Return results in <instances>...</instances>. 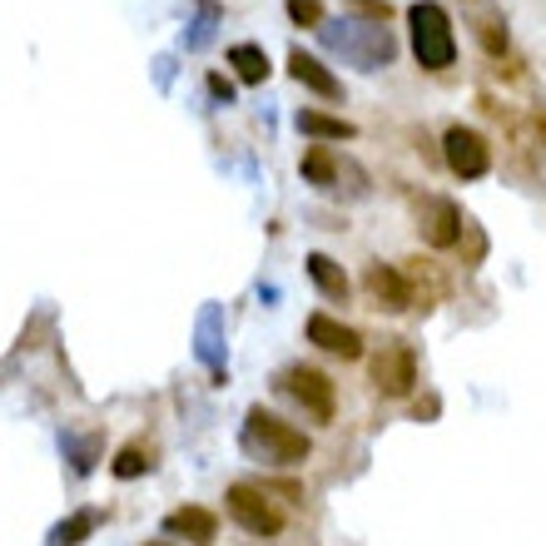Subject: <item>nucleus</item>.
<instances>
[{
    "label": "nucleus",
    "mask_w": 546,
    "mask_h": 546,
    "mask_svg": "<svg viewBox=\"0 0 546 546\" xmlns=\"http://www.w3.org/2000/svg\"><path fill=\"white\" fill-rule=\"evenodd\" d=\"M363 20H373V25H388V15H393V5L388 0H348Z\"/></svg>",
    "instance_id": "obj_22"
},
{
    "label": "nucleus",
    "mask_w": 546,
    "mask_h": 546,
    "mask_svg": "<svg viewBox=\"0 0 546 546\" xmlns=\"http://www.w3.org/2000/svg\"><path fill=\"white\" fill-rule=\"evenodd\" d=\"M412 25V55L422 70H447L457 60V35H452V15L437 0H417L408 10Z\"/></svg>",
    "instance_id": "obj_3"
},
{
    "label": "nucleus",
    "mask_w": 546,
    "mask_h": 546,
    "mask_svg": "<svg viewBox=\"0 0 546 546\" xmlns=\"http://www.w3.org/2000/svg\"><path fill=\"white\" fill-rule=\"evenodd\" d=\"M164 532H169V537H184V542H194V546H214L219 517H214L209 507H179V512L164 517Z\"/></svg>",
    "instance_id": "obj_11"
},
{
    "label": "nucleus",
    "mask_w": 546,
    "mask_h": 546,
    "mask_svg": "<svg viewBox=\"0 0 546 546\" xmlns=\"http://www.w3.org/2000/svg\"><path fill=\"white\" fill-rule=\"evenodd\" d=\"M229 65H234V75L244 80V85H264L269 80V55H264V45H234L229 50Z\"/></svg>",
    "instance_id": "obj_14"
},
{
    "label": "nucleus",
    "mask_w": 546,
    "mask_h": 546,
    "mask_svg": "<svg viewBox=\"0 0 546 546\" xmlns=\"http://www.w3.org/2000/svg\"><path fill=\"white\" fill-rule=\"evenodd\" d=\"M288 20L318 30V25H323V5H318V0H288Z\"/></svg>",
    "instance_id": "obj_20"
},
{
    "label": "nucleus",
    "mask_w": 546,
    "mask_h": 546,
    "mask_svg": "<svg viewBox=\"0 0 546 546\" xmlns=\"http://www.w3.org/2000/svg\"><path fill=\"white\" fill-rule=\"evenodd\" d=\"M298 130H303V135H313V139H353V135H358L348 120L323 115V110H303V115H298Z\"/></svg>",
    "instance_id": "obj_16"
},
{
    "label": "nucleus",
    "mask_w": 546,
    "mask_h": 546,
    "mask_svg": "<svg viewBox=\"0 0 546 546\" xmlns=\"http://www.w3.org/2000/svg\"><path fill=\"white\" fill-rule=\"evenodd\" d=\"M278 393H288L313 422H333L338 393H333V378H328V373H318V368H308V363H293V368L278 373Z\"/></svg>",
    "instance_id": "obj_4"
},
{
    "label": "nucleus",
    "mask_w": 546,
    "mask_h": 546,
    "mask_svg": "<svg viewBox=\"0 0 546 546\" xmlns=\"http://www.w3.org/2000/svg\"><path fill=\"white\" fill-rule=\"evenodd\" d=\"M373 388L383 398H408L412 388H417V353H412V343L388 338L378 348V358H373Z\"/></svg>",
    "instance_id": "obj_6"
},
{
    "label": "nucleus",
    "mask_w": 546,
    "mask_h": 546,
    "mask_svg": "<svg viewBox=\"0 0 546 546\" xmlns=\"http://www.w3.org/2000/svg\"><path fill=\"white\" fill-rule=\"evenodd\" d=\"M417 234H422V244H432V249H452V244L462 239V209H457L452 199L427 194V199L417 204Z\"/></svg>",
    "instance_id": "obj_8"
},
{
    "label": "nucleus",
    "mask_w": 546,
    "mask_h": 546,
    "mask_svg": "<svg viewBox=\"0 0 546 546\" xmlns=\"http://www.w3.org/2000/svg\"><path fill=\"white\" fill-rule=\"evenodd\" d=\"M209 90H214V95H219V100H224V105H229V100H234V85H229V80H224V75H209Z\"/></svg>",
    "instance_id": "obj_23"
},
{
    "label": "nucleus",
    "mask_w": 546,
    "mask_h": 546,
    "mask_svg": "<svg viewBox=\"0 0 546 546\" xmlns=\"http://www.w3.org/2000/svg\"><path fill=\"white\" fill-rule=\"evenodd\" d=\"M308 278L318 283V293H323V298H333V303H343V298H348V273L338 269L328 254H308Z\"/></svg>",
    "instance_id": "obj_13"
},
{
    "label": "nucleus",
    "mask_w": 546,
    "mask_h": 546,
    "mask_svg": "<svg viewBox=\"0 0 546 546\" xmlns=\"http://www.w3.org/2000/svg\"><path fill=\"white\" fill-rule=\"evenodd\" d=\"M318 40H323L333 55H343L353 70H383V65H393V55H398L393 30H388V25H373V20H323V25H318Z\"/></svg>",
    "instance_id": "obj_1"
},
{
    "label": "nucleus",
    "mask_w": 546,
    "mask_h": 546,
    "mask_svg": "<svg viewBox=\"0 0 546 546\" xmlns=\"http://www.w3.org/2000/svg\"><path fill=\"white\" fill-rule=\"evenodd\" d=\"M244 447L264 462H278V467H298L313 452L303 427H293V422H283L264 408H249V417H244Z\"/></svg>",
    "instance_id": "obj_2"
},
{
    "label": "nucleus",
    "mask_w": 546,
    "mask_h": 546,
    "mask_svg": "<svg viewBox=\"0 0 546 546\" xmlns=\"http://www.w3.org/2000/svg\"><path fill=\"white\" fill-rule=\"evenodd\" d=\"M363 283H368V298H373V308H383V313H403V308H412V303H417V298H412V283L398 269H393V264H373Z\"/></svg>",
    "instance_id": "obj_10"
},
{
    "label": "nucleus",
    "mask_w": 546,
    "mask_h": 546,
    "mask_svg": "<svg viewBox=\"0 0 546 546\" xmlns=\"http://www.w3.org/2000/svg\"><path fill=\"white\" fill-rule=\"evenodd\" d=\"M298 169H303V179H308L313 189H333V184H338V159H333L323 144H308Z\"/></svg>",
    "instance_id": "obj_15"
},
{
    "label": "nucleus",
    "mask_w": 546,
    "mask_h": 546,
    "mask_svg": "<svg viewBox=\"0 0 546 546\" xmlns=\"http://www.w3.org/2000/svg\"><path fill=\"white\" fill-rule=\"evenodd\" d=\"M154 462H149V447H139V442H130V447H120V457L110 462V472L120 477V482H135V477H144Z\"/></svg>",
    "instance_id": "obj_18"
},
{
    "label": "nucleus",
    "mask_w": 546,
    "mask_h": 546,
    "mask_svg": "<svg viewBox=\"0 0 546 546\" xmlns=\"http://www.w3.org/2000/svg\"><path fill=\"white\" fill-rule=\"evenodd\" d=\"M477 35H482L487 55H502V50H507V30H502V20H477Z\"/></svg>",
    "instance_id": "obj_21"
},
{
    "label": "nucleus",
    "mask_w": 546,
    "mask_h": 546,
    "mask_svg": "<svg viewBox=\"0 0 546 546\" xmlns=\"http://www.w3.org/2000/svg\"><path fill=\"white\" fill-rule=\"evenodd\" d=\"M224 507H229V517H234L249 537H278V532H283V512L269 502V492L254 487V482H234V487L224 492Z\"/></svg>",
    "instance_id": "obj_5"
},
{
    "label": "nucleus",
    "mask_w": 546,
    "mask_h": 546,
    "mask_svg": "<svg viewBox=\"0 0 546 546\" xmlns=\"http://www.w3.org/2000/svg\"><path fill=\"white\" fill-rule=\"evenodd\" d=\"M149 546H169V542H149Z\"/></svg>",
    "instance_id": "obj_24"
},
{
    "label": "nucleus",
    "mask_w": 546,
    "mask_h": 546,
    "mask_svg": "<svg viewBox=\"0 0 546 546\" xmlns=\"http://www.w3.org/2000/svg\"><path fill=\"white\" fill-rule=\"evenodd\" d=\"M442 159L457 179H482L492 169V144H487V135H477L467 125H452L442 135Z\"/></svg>",
    "instance_id": "obj_7"
},
{
    "label": "nucleus",
    "mask_w": 546,
    "mask_h": 546,
    "mask_svg": "<svg viewBox=\"0 0 546 546\" xmlns=\"http://www.w3.org/2000/svg\"><path fill=\"white\" fill-rule=\"evenodd\" d=\"M214 25H219V5L214 0H199V20H194V30H189V50H204L209 40H214Z\"/></svg>",
    "instance_id": "obj_19"
},
{
    "label": "nucleus",
    "mask_w": 546,
    "mask_h": 546,
    "mask_svg": "<svg viewBox=\"0 0 546 546\" xmlns=\"http://www.w3.org/2000/svg\"><path fill=\"white\" fill-rule=\"evenodd\" d=\"M308 343L313 348H323V353H333V358H363V338H358V328H348V323H338V318H328V313H313L308 318Z\"/></svg>",
    "instance_id": "obj_9"
},
{
    "label": "nucleus",
    "mask_w": 546,
    "mask_h": 546,
    "mask_svg": "<svg viewBox=\"0 0 546 546\" xmlns=\"http://www.w3.org/2000/svg\"><path fill=\"white\" fill-rule=\"evenodd\" d=\"M288 70H293V80H298V85H308V90H313V95H323V100H338V95H343V80H338V75H333L318 55L293 50V55H288Z\"/></svg>",
    "instance_id": "obj_12"
},
{
    "label": "nucleus",
    "mask_w": 546,
    "mask_h": 546,
    "mask_svg": "<svg viewBox=\"0 0 546 546\" xmlns=\"http://www.w3.org/2000/svg\"><path fill=\"white\" fill-rule=\"evenodd\" d=\"M95 527H100V512H90V507H85V512L65 517V522L50 532V546H80L90 532H95Z\"/></svg>",
    "instance_id": "obj_17"
}]
</instances>
